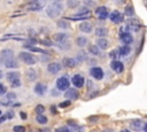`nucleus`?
Returning a JSON list of instances; mask_svg holds the SVG:
<instances>
[{"label": "nucleus", "mask_w": 147, "mask_h": 132, "mask_svg": "<svg viewBox=\"0 0 147 132\" xmlns=\"http://www.w3.org/2000/svg\"><path fill=\"white\" fill-rule=\"evenodd\" d=\"M62 10H63V6L62 3H60V1H53V3L46 7V14L51 18L57 17L62 13Z\"/></svg>", "instance_id": "nucleus-1"}, {"label": "nucleus", "mask_w": 147, "mask_h": 132, "mask_svg": "<svg viewBox=\"0 0 147 132\" xmlns=\"http://www.w3.org/2000/svg\"><path fill=\"white\" fill-rule=\"evenodd\" d=\"M20 72L17 71H9L6 73L7 80L11 84L13 87H20L21 86V79H20Z\"/></svg>", "instance_id": "nucleus-2"}, {"label": "nucleus", "mask_w": 147, "mask_h": 132, "mask_svg": "<svg viewBox=\"0 0 147 132\" xmlns=\"http://www.w3.org/2000/svg\"><path fill=\"white\" fill-rule=\"evenodd\" d=\"M18 57L25 63V64H29V65H32V64H36L37 63V57L33 55V54H31V53H29V52H21L20 53V55H18Z\"/></svg>", "instance_id": "nucleus-3"}, {"label": "nucleus", "mask_w": 147, "mask_h": 132, "mask_svg": "<svg viewBox=\"0 0 147 132\" xmlns=\"http://www.w3.org/2000/svg\"><path fill=\"white\" fill-rule=\"evenodd\" d=\"M69 86H70V81H69L67 76H62V77L57 78V80H56V88L59 91H65Z\"/></svg>", "instance_id": "nucleus-4"}, {"label": "nucleus", "mask_w": 147, "mask_h": 132, "mask_svg": "<svg viewBox=\"0 0 147 132\" xmlns=\"http://www.w3.org/2000/svg\"><path fill=\"white\" fill-rule=\"evenodd\" d=\"M44 3H45V0H32L28 3L26 8L29 10H39L42 8Z\"/></svg>", "instance_id": "nucleus-5"}, {"label": "nucleus", "mask_w": 147, "mask_h": 132, "mask_svg": "<svg viewBox=\"0 0 147 132\" xmlns=\"http://www.w3.org/2000/svg\"><path fill=\"white\" fill-rule=\"evenodd\" d=\"M90 73L91 76L96 79V80H101L103 78V70L100 68V67H93L91 70H90Z\"/></svg>", "instance_id": "nucleus-6"}, {"label": "nucleus", "mask_w": 147, "mask_h": 132, "mask_svg": "<svg viewBox=\"0 0 147 132\" xmlns=\"http://www.w3.org/2000/svg\"><path fill=\"white\" fill-rule=\"evenodd\" d=\"M95 15H96V17L99 18V20H106L108 16H109V14H108V9L106 8V7H98L96 9H95Z\"/></svg>", "instance_id": "nucleus-7"}, {"label": "nucleus", "mask_w": 147, "mask_h": 132, "mask_svg": "<svg viewBox=\"0 0 147 132\" xmlns=\"http://www.w3.org/2000/svg\"><path fill=\"white\" fill-rule=\"evenodd\" d=\"M109 18H110V21L113 22V23H116V24H118V23H121L122 21H123V15L118 11V10H114L113 13H110V15L108 16Z\"/></svg>", "instance_id": "nucleus-8"}, {"label": "nucleus", "mask_w": 147, "mask_h": 132, "mask_svg": "<svg viewBox=\"0 0 147 132\" xmlns=\"http://www.w3.org/2000/svg\"><path fill=\"white\" fill-rule=\"evenodd\" d=\"M64 96L69 100H76L78 96H79V93L76 88H67L65 90V93H64Z\"/></svg>", "instance_id": "nucleus-9"}, {"label": "nucleus", "mask_w": 147, "mask_h": 132, "mask_svg": "<svg viewBox=\"0 0 147 132\" xmlns=\"http://www.w3.org/2000/svg\"><path fill=\"white\" fill-rule=\"evenodd\" d=\"M139 29H140V23L138 21H131V20L127 21V23H126V30L137 32V31H139Z\"/></svg>", "instance_id": "nucleus-10"}, {"label": "nucleus", "mask_w": 147, "mask_h": 132, "mask_svg": "<svg viewBox=\"0 0 147 132\" xmlns=\"http://www.w3.org/2000/svg\"><path fill=\"white\" fill-rule=\"evenodd\" d=\"M60 70H61V64L57 63V62H52V63H49V64L47 65V71H48L49 73H52V75L57 73Z\"/></svg>", "instance_id": "nucleus-11"}, {"label": "nucleus", "mask_w": 147, "mask_h": 132, "mask_svg": "<svg viewBox=\"0 0 147 132\" xmlns=\"http://www.w3.org/2000/svg\"><path fill=\"white\" fill-rule=\"evenodd\" d=\"M71 81H72V84L76 86V87H83V85H84V83H85V79H84V77L82 76V75H75L74 77H72V79H71Z\"/></svg>", "instance_id": "nucleus-12"}, {"label": "nucleus", "mask_w": 147, "mask_h": 132, "mask_svg": "<svg viewBox=\"0 0 147 132\" xmlns=\"http://www.w3.org/2000/svg\"><path fill=\"white\" fill-rule=\"evenodd\" d=\"M79 30L84 33H91L93 30V25L90 22H82L79 24Z\"/></svg>", "instance_id": "nucleus-13"}, {"label": "nucleus", "mask_w": 147, "mask_h": 132, "mask_svg": "<svg viewBox=\"0 0 147 132\" xmlns=\"http://www.w3.org/2000/svg\"><path fill=\"white\" fill-rule=\"evenodd\" d=\"M110 65H111V69H113L115 72H117V73H121V72L124 70V65H123V63H122L121 61L114 60Z\"/></svg>", "instance_id": "nucleus-14"}, {"label": "nucleus", "mask_w": 147, "mask_h": 132, "mask_svg": "<svg viewBox=\"0 0 147 132\" xmlns=\"http://www.w3.org/2000/svg\"><path fill=\"white\" fill-rule=\"evenodd\" d=\"M33 90H34V93L36 94L44 95L46 93V91H47V86L45 84H42V83H38V84H36V86H34Z\"/></svg>", "instance_id": "nucleus-15"}, {"label": "nucleus", "mask_w": 147, "mask_h": 132, "mask_svg": "<svg viewBox=\"0 0 147 132\" xmlns=\"http://www.w3.org/2000/svg\"><path fill=\"white\" fill-rule=\"evenodd\" d=\"M121 40L124 45H130L132 41H133V38L132 36L129 33V32H121Z\"/></svg>", "instance_id": "nucleus-16"}, {"label": "nucleus", "mask_w": 147, "mask_h": 132, "mask_svg": "<svg viewBox=\"0 0 147 132\" xmlns=\"http://www.w3.org/2000/svg\"><path fill=\"white\" fill-rule=\"evenodd\" d=\"M0 56H1L2 61H6V60H8V59L14 57V52H13L11 49H9V48L2 49V51H1V53H0Z\"/></svg>", "instance_id": "nucleus-17"}, {"label": "nucleus", "mask_w": 147, "mask_h": 132, "mask_svg": "<svg viewBox=\"0 0 147 132\" xmlns=\"http://www.w3.org/2000/svg\"><path fill=\"white\" fill-rule=\"evenodd\" d=\"M130 127L133 131H140L142 129V121L140 119H133L130 122Z\"/></svg>", "instance_id": "nucleus-18"}, {"label": "nucleus", "mask_w": 147, "mask_h": 132, "mask_svg": "<svg viewBox=\"0 0 147 132\" xmlns=\"http://www.w3.org/2000/svg\"><path fill=\"white\" fill-rule=\"evenodd\" d=\"M68 39V34L67 33H63V32H60V33H55L53 36V40L57 41V42H65Z\"/></svg>", "instance_id": "nucleus-19"}, {"label": "nucleus", "mask_w": 147, "mask_h": 132, "mask_svg": "<svg viewBox=\"0 0 147 132\" xmlns=\"http://www.w3.org/2000/svg\"><path fill=\"white\" fill-rule=\"evenodd\" d=\"M3 64H5L6 68H10V69H13V68H14V69H15V68H18V63H17V61H16L14 57L3 61Z\"/></svg>", "instance_id": "nucleus-20"}, {"label": "nucleus", "mask_w": 147, "mask_h": 132, "mask_svg": "<svg viewBox=\"0 0 147 132\" xmlns=\"http://www.w3.org/2000/svg\"><path fill=\"white\" fill-rule=\"evenodd\" d=\"M63 64L67 67V68H75L76 64H77V61L72 57H64L63 59Z\"/></svg>", "instance_id": "nucleus-21"}, {"label": "nucleus", "mask_w": 147, "mask_h": 132, "mask_svg": "<svg viewBox=\"0 0 147 132\" xmlns=\"http://www.w3.org/2000/svg\"><path fill=\"white\" fill-rule=\"evenodd\" d=\"M118 53L122 56H126V55H129L131 53V48L129 47V45H123V46H121L118 48Z\"/></svg>", "instance_id": "nucleus-22"}, {"label": "nucleus", "mask_w": 147, "mask_h": 132, "mask_svg": "<svg viewBox=\"0 0 147 132\" xmlns=\"http://www.w3.org/2000/svg\"><path fill=\"white\" fill-rule=\"evenodd\" d=\"M26 77H28V79L31 80V81L36 80V79H37V72H36V70L32 69V68L28 69V71H26Z\"/></svg>", "instance_id": "nucleus-23"}, {"label": "nucleus", "mask_w": 147, "mask_h": 132, "mask_svg": "<svg viewBox=\"0 0 147 132\" xmlns=\"http://www.w3.org/2000/svg\"><path fill=\"white\" fill-rule=\"evenodd\" d=\"M96 45H98L101 49H106V48L109 46V42H108V40H107L106 38H100V39H98Z\"/></svg>", "instance_id": "nucleus-24"}, {"label": "nucleus", "mask_w": 147, "mask_h": 132, "mask_svg": "<svg viewBox=\"0 0 147 132\" xmlns=\"http://www.w3.org/2000/svg\"><path fill=\"white\" fill-rule=\"evenodd\" d=\"M76 44L79 47H84L87 44V38L86 37H83V36H79V37L76 38Z\"/></svg>", "instance_id": "nucleus-25"}, {"label": "nucleus", "mask_w": 147, "mask_h": 132, "mask_svg": "<svg viewBox=\"0 0 147 132\" xmlns=\"http://www.w3.org/2000/svg\"><path fill=\"white\" fill-rule=\"evenodd\" d=\"M88 52L91 54H93L94 56H99L100 55V49H99V46H96V45H91L88 47Z\"/></svg>", "instance_id": "nucleus-26"}, {"label": "nucleus", "mask_w": 147, "mask_h": 132, "mask_svg": "<svg viewBox=\"0 0 147 132\" xmlns=\"http://www.w3.org/2000/svg\"><path fill=\"white\" fill-rule=\"evenodd\" d=\"M107 33H108V31L106 28H96V30H95V34L99 37H105V36H107Z\"/></svg>", "instance_id": "nucleus-27"}, {"label": "nucleus", "mask_w": 147, "mask_h": 132, "mask_svg": "<svg viewBox=\"0 0 147 132\" xmlns=\"http://www.w3.org/2000/svg\"><path fill=\"white\" fill-rule=\"evenodd\" d=\"M36 121H37L39 124H46V123H47V117H46L45 115H42V114H38V115L36 116Z\"/></svg>", "instance_id": "nucleus-28"}, {"label": "nucleus", "mask_w": 147, "mask_h": 132, "mask_svg": "<svg viewBox=\"0 0 147 132\" xmlns=\"http://www.w3.org/2000/svg\"><path fill=\"white\" fill-rule=\"evenodd\" d=\"M56 25L59 26V28H61V29H69V23L68 22H65L64 20H60V21H57L56 22Z\"/></svg>", "instance_id": "nucleus-29"}, {"label": "nucleus", "mask_w": 147, "mask_h": 132, "mask_svg": "<svg viewBox=\"0 0 147 132\" xmlns=\"http://www.w3.org/2000/svg\"><path fill=\"white\" fill-rule=\"evenodd\" d=\"M67 6L69 8H76L79 6V1L78 0H67Z\"/></svg>", "instance_id": "nucleus-30"}, {"label": "nucleus", "mask_w": 147, "mask_h": 132, "mask_svg": "<svg viewBox=\"0 0 147 132\" xmlns=\"http://www.w3.org/2000/svg\"><path fill=\"white\" fill-rule=\"evenodd\" d=\"M86 59H87V56H86L85 52L80 51V52L77 54V61H78V62H83V61H85Z\"/></svg>", "instance_id": "nucleus-31"}, {"label": "nucleus", "mask_w": 147, "mask_h": 132, "mask_svg": "<svg viewBox=\"0 0 147 132\" xmlns=\"http://www.w3.org/2000/svg\"><path fill=\"white\" fill-rule=\"evenodd\" d=\"M133 14H134L133 7H132V6H126V7H125V15H127V16H132Z\"/></svg>", "instance_id": "nucleus-32"}, {"label": "nucleus", "mask_w": 147, "mask_h": 132, "mask_svg": "<svg viewBox=\"0 0 147 132\" xmlns=\"http://www.w3.org/2000/svg\"><path fill=\"white\" fill-rule=\"evenodd\" d=\"M34 110H36V112H37V114H42V112H44V110H45V107H44L42 104H38V106L36 107V109H34Z\"/></svg>", "instance_id": "nucleus-33"}, {"label": "nucleus", "mask_w": 147, "mask_h": 132, "mask_svg": "<svg viewBox=\"0 0 147 132\" xmlns=\"http://www.w3.org/2000/svg\"><path fill=\"white\" fill-rule=\"evenodd\" d=\"M15 132H24L25 131V127L24 126H20V125H16V126H14V129H13Z\"/></svg>", "instance_id": "nucleus-34"}, {"label": "nucleus", "mask_w": 147, "mask_h": 132, "mask_svg": "<svg viewBox=\"0 0 147 132\" xmlns=\"http://www.w3.org/2000/svg\"><path fill=\"white\" fill-rule=\"evenodd\" d=\"M69 104H70V100L68 99L67 101H63V102L60 103V108H65V107H68Z\"/></svg>", "instance_id": "nucleus-35"}, {"label": "nucleus", "mask_w": 147, "mask_h": 132, "mask_svg": "<svg viewBox=\"0 0 147 132\" xmlns=\"http://www.w3.org/2000/svg\"><path fill=\"white\" fill-rule=\"evenodd\" d=\"M6 92H7V88H6V86H5L3 84H1V83H0V95L5 94Z\"/></svg>", "instance_id": "nucleus-36"}, {"label": "nucleus", "mask_w": 147, "mask_h": 132, "mask_svg": "<svg viewBox=\"0 0 147 132\" xmlns=\"http://www.w3.org/2000/svg\"><path fill=\"white\" fill-rule=\"evenodd\" d=\"M15 98H16V94L13 93V92H10V93L7 94V99H8V100H13V99H15Z\"/></svg>", "instance_id": "nucleus-37"}, {"label": "nucleus", "mask_w": 147, "mask_h": 132, "mask_svg": "<svg viewBox=\"0 0 147 132\" xmlns=\"http://www.w3.org/2000/svg\"><path fill=\"white\" fill-rule=\"evenodd\" d=\"M60 131H67V132H69L70 131V127H59V129H56V132H60Z\"/></svg>", "instance_id": "nucleus-38"}, {"label": "nucleus", "mask_w": 147, "mask_h": 132, "mask_svg": "<svg viewBox=\"0 0 147 132\" xmlns=\"http://www.w3.org/2000/svg\"><path fill=\"white\" fill-rule=\"evenodd\" d=\"M6 116H7V118H9V119H10V118H13V117H14V112L9 110V111H7V114H6Z\"/></svg>", "instance_id": "nucleus-39"}, {"label": "nucleus", "mask_w": 147, "mask_h": 132, "mask_svg": "<svg viewBox=\"0 0 147 132\" xmlns=\"http://www.w3.org/2000/svg\"><path fill=\"white\" fill-rule=\"evenodd\" d=\"M41 44H45V45H52V41H47V39H45V40H41Z\"/></svg>", "instance_id": "nucleus-40"}, {"label": "nucleus", "mask_w": 147, "mask_h": 132, "mask_svg": "<svg viewBox=\"0 0 147 132\" xmlns=\"http://www.w3.org/2000/svg\"><path fill=\"white\" fill-rule=\"evenodd\" d=\"M20 116H21V118H22V119H26V114H25V112H23V111H22Z\"/></svg>", "instance_id": "nucleus-41"}, {"label": "nucleus", "mask_w": 147, "mask_h": 132, "mask_svg": "<svg viewBox=\"0 0 147 132\" xmlns=\"http://www.w3.org/2000/svg\"><path fill=\"white\" fill-rule=\"evenodd\" d=\"M110 56H111L113 59H116V57H117V53H115V52H111V53H110Z\"/></svg>", "instance_id": "nucleus-42"}, {"label": "nucleus", "mask_w": 147, "mask_h": 132, "mask_svg": "<svg viewBox=\"0 0 147 132\" xmlns=\"http://www.w3.org/2000/svg\"><path fill=\"white\" fill-rule=\"evenodd\" d=\"M48 59H49V56H47V55H45V56H41V60H42V61H47Z\"/></svg>", "instance_id": "nucleus-43"}, {"label": "nucleus", "mask_w": 147, "mask_h": 132, "mask_svg": "<svg viewBox=\"0 0 147 132\" xmlns=\"http://www.w3.org/2000/svg\"><path fill=\"white\" fill-rule=\"evenodd\" d=\"M142 129H144V131H146V132H147V123H146V124L142 126Z\"/></svg>", "instance_id": "nucleus-44"}, {"label": "nucleus", "mask_w": 147, "mask_h": 132, "mask_svg": "<svg viewBox=\"0 0 147 132\" xmlns=\"http://www.w3.org/2000/svg\"><path fill=\"white\" fill-rule=\"evenodd\" d=\"M115 1H116V2H118V3H123L125 0H115Z\"/></svg>", "instance_id": "nucleus-45"}, {"label": "nucleus", "mask_w": 147, "mask_h": 132, "mask_svg": "<svg viewBox=\"0 0 147 132\" xmlns=\"http://www.w3.org/2000/svg\"><path fill=\"white\" fill-rule=\"evenodd\" d=\"M3 77V72L2 71H0V78H2Z\"/></svg>", "instance_id": "nucleus-46"}, {"label": "nucleus", "mask_w": 147, "mask_h": 132, "mask_svg": "<svg viewBox=\"0 0 147 132\" xmlns=\"http://www.w3.org/2000/svg\"><path fill=\"white\" fill-rule=\"evenodd\" d=\"M1 116H2V111L0 110V117H1Z\"/></svg>", "instance_id": "nucleus-47"}, {"label": "nucleus", "mask_w": 147, "mask_h": 132, "mask_svg": "<svg viewBox=\"0 0 147 132\" xmlns=\"http://www.w3.org/2000/svg\"><path fill=\"white\" fill-rule=\"evenodd\" d=\"M52 1H61V0H52Z\"/></svg>", "instance_id": "nucleus-48"}]
</instances>
